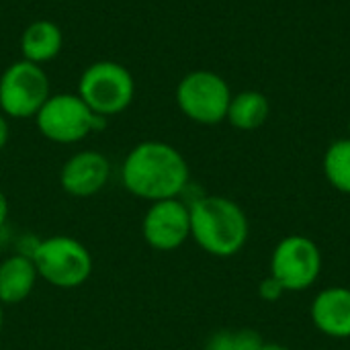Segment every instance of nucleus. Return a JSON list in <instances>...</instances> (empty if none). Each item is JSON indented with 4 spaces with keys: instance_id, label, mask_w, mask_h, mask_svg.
<instances>
[{
    "instance_id": "nucleus-1",
    "label": "nucleus",
    "mask_w": 350,
    "mask_h": 350,
    "mask_svg": "<svg viewBox=\"0 0 350 350\" xmlns=\"http://www.w3.org/2000/svg\"><path fill=\"white\" fill-rule=\"evenodd\" d=\"M191 170L185 156L170 144L148 139L129 150L121 166L127 193L150 203L178 199L189 187Z\"/></svg>"
},
{
    "instance_id": "nucleus-2",
    "label": "nucleus",
    "mask_w": 350,
    "mask_h": 350,
    "mask_svg": "<svg viewBox=\"0 0 350 350\" xmlns=\"http://www.w3.org/2000/svg\"><path fill=\"white\" fill-rule=\"evenodd\" d=\"M191 238L217 258H232L248 242L250 224L244 209L221 195H203L189 203Z\"/></svg>"
},
{
    "instance_id": "nucleus-3",
    "label": "nucleus",
    "mask_w": 350,
    "mask_h": 350,
    "mask_svg": "<svg viewBox=\"0 0 350 350\" xmlns=\"http://www.w3.org/2000/svg\"><path fill=\"white\" fill-rule=\"evenodd\" d=\"M29 256L37 275L57 289H76L84 285L92 273L88 248L72 236H49L37 242Z\"/></svg>"
},
{
    "instance_id": "nucleus-4",
    "label": "nucleus",
    "mask_w": 350,
    "mask_h": 350,
    "mask_svg": "<svg viewBox=\"0 0 350 350\" xmlns=\"http://www.w3.org/2000/svg\"><path fill=\"white\" fill-rule=\"evenodd\" d=\"M39 133L53 144H78L103 131L107 119L96 115L76 92L51 94L35 115Z\"/></svg>"
},
{
    "instance_id": "nucleus-5",
    "label": "nucleus",
    "mask_w": 350,
    "mask_h": 350,
    "mask_svg": "<svg viewBox=\"0 0 350 350\" xmlns=\"http://www.w3.org/2000/svg\"><path fill=\"white\" fill-rule=\"evenodd\" d=\"M76 94L100 117L123 113L135 96L133 74L119 62L100 59L90 64L78 80Z\"/></svg>"
},
{
    "instance_id": "nucleus-6",
    "label": "nucleus",
    "mask_w": 350,
    "mask_h": 350,
    "mask_svg": "<svg viewBox=\"0 0 350 350\" xmlns=\"http://www.w3.org/2000/svg\"><path fill=\"white\" fill-rule=\"evenodd\" d=\"M232 100L230 84L211 70H193L176 86V105L180 113L199 125H217L226 121Z\"/></svg>"
},
{
    "instance_id": "nucleus-7",
    "label": "nucleus",
    "mask_w": 350,
    "mask_h": 350,
    "mask_svg": "<svg viewBox=\"0 0 350 350\" xmlns=\"http://www.w3.org/2000/svg\"><path fill=\"white\" fill-rule=\"evenodd\" d=\"M49 96V76L39 64L18 59L0 76V111L4 117L31 119Z\"/></svg>"
},
{
    "instance_id": "nucleus-8",
    "label": "nucleus",
    "mask_w": 350,
    "mask_h": 350,
    "mask_svg": "<svg viewBox=\"0 0 350 350\" xmlns=\"http://www.w3.org/2000/svg\"><path fill=\"white\" fill-rule=\"evenodd\" d=\"M322 275L320 246L301 234L285 236L271 254V277H275L285 293H299L316 285Z\"/></svg>"
},
{
    "instance_id": "nucleus-9",
    "label": "nucleus",
    "mask_w": 350,
    "mask_h": 350,
    "mask_svg": "<svg viewBox=\"0 0 350 350\" xmlns=\"http://www.w3.org/2000/svg\"><path fill=\"white\" fill-rule=\"evenodd\" d=\"M142 236L154 250L172 252L191 238V211L183 199H164L150 205L142 221Z\"/></svg>"
},
{
    "instance_id": "nucleus-10",
    "label": "nucleus",
    "mask_w": 350,
    "mask_h": 350,
    "mask_svg": "<svg viewBox=\"0 0 350 350\" xmlns=\"http://www.w3.org/2000/svg\"><path fill=\"white\" fill-rule=\"evenodd\" d=\"M111 176V162L96 150H82L66 160L59 170V185L72 197H92L105 189Z\"/></svg>"
},
{
    "instance_id": "nucleus-11",
    "label": "nucleus",
    "mask_w": 350,
    "mask_h": 350,
    "mask_svg": "<svg viewBox=\"0 0 350 350\" xmlns=\"http://www.w3.org/2000/svg\"><path fill=\"white\" fill-rule=\"evenodd\" d=\"M310 318L316 330L328 338H350V289L349 287H326L322 289L310 308Z\"/></svg>"
},
{
    "instance_id": "nucleus-12",
    "label": "nucleus",
    "mask_w": 350,
    "mask_h": 350,
    "mask_svg": "<svg viewBox=\"0 0 350 350\" xmlns=\"http://www.w3.org/2000/svg\"><path fill=\"white\" fill-rule=\"evenodd\" d=\"M39 275L29 254H14L0 262V304H23L35 289Z\"/></svg>"
},
{
    "instance_id": "nucleus-13",
    "label": "nucleus",
    "mask_w": 350,
    "mask_h": 350,
    "mask_svg": "<svg viewBox=\"0 0 350 350\" xmlns=\"http://www.w3.org/2000/svg\"><path fill=\"white\" fill-rule=\"evenodd\" d=\"M64 47V33L62 29L47 18L33 21L25 27L21 35V53L23 59L43 66L59 55Z\"/></svg>"
},
{
    "instance_id": "nucleus-14",
    "label": "nucleus",
    "mask_w": 350,
    "mask_h": 350,
    "mask_svg": "<svg viewBox=\"0 0 350 350\" xmlns=\"http://www.w3.org/2000/svg\"><path fill=\"white\" fill-rule=\"evenodd\" d=\"M271 117V103L260 90H242L232 94L226 121L240 131L260 129Z\"/></svg>"
},
{
    "instance_id": "nucleus-15",
    "label": "nucleus",
    "mask_w": 350,
    "mask_h": 350,
    "mask_svg": "<svg viewBox=\"0 0 350 350\" xmlns=\"http://www.w3.org/2000/svg\"><path fill=\"white\" fill-rule=\"evenodd\" d=\"M322 168L330 187L338 193L350 195V137L336 139L328 146Z\"/></svg>"
},
{
    "instance_id": "nucleus-16",
    "label": "nucleus",
    "mask_w": 350,
    "mask_h": 350,
    "mask_svg": "<svg viewBox=\"0 0 350 350\" xmlns=\"http://www.w3.org/2000/svg\"><path fill=\"white\" fill-rule=\"evenodd\" d=\"M262 336L256 330L250 328H240V330H221L215 332L205 350H258L262 347Z\"/></svg>"
},
{
    "instance_id": "nucleus-17",
    "label": "nucleus",
    "mask_w": 350,
    "mask_h": 350,
    "mask_svg": "<svg viewBox=\"0 0 350 350\" xmlns=\"http://www.w3.org/2000/svg\"><path fill=\"white\" fill-rule=\"evenodd\" d=\"M258 295H260V299L262 301H269V304H275V301H279L283 295H285V289H283V285L275 279V277H265L262 281H260V285H258Z\"/></svg>"
},
{
    "instance_id": "nucleus-18",
    "label": "nucleus",
    "mask_w": 350,
    "mask_h": 350,
    "mask_svg": "<svg viewBox=\"0 0 350 350\" xmlns=\"http://www.w3.org/2000/svg\"><path fill=\"white\" fill-rule=\"evenodd\" d=\"M8 135H10V129H8V121H6V117L0 113V150L6 146V142H8Z\"/></svg>"
},
{
    "instance_id": "nucleus-19",
    "label": "nucleus",
    "mask_w": 350,
    "mask_h": 350,
    "mask_svg": "<svg viewBox=\"0 0 350 350\" xmlns=\"http://www.w3.org/2000/svg\"><path fill=\"white\" fill-rule=\"evenodd\" d=\"M8 219V201H6V195L0 191V228L6 224Z\"/></svg>"
},
{
    "instance_id": "nucleus-20",
    "label": "nucleus",
    "mask_w": 350,
    "mask_h": 350,
    "mask_svg": "<svg viewBox=\"0 0 350 350\" xmlns=\"http://www.w3.org/2000/svg\"><path fill=\"white\" fill-rule=\"evenodd\" d=\"M258 350H291L287 349V347H283V345H277V342H262V347Z\"/></svg>"
},
{
    "instance_id": "nucleus-21",
    "label": "nucleus",
    "mask_w": 350,
    "mask_h": 350,
    "mask_svg": "<svg viewBox=\"0 0 350 350\" xmlns=\"http://www.w3.org/2000/svg\"><path fill=\"white\" fill-rule=\"evenodd\" d=\"M2 326H4V312H2V304H0V334H2Z\"/></svg>"
},
{
    "instance_id": "nucleus-22",
    "label": "nucleus",
    "mask_w": 350,
    "mask_h": 350,
    "mask_svg": "<svg viewBox=\"0 0 350 350\" xmlns=\"http://www.w3.org/2000/svg\"><path fill=\"white\" fill-rule=\"evenodd\" d=\"M349 137H350V119H349Z\"/></svg>"
}]
</instances>
